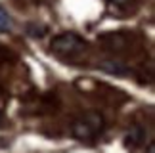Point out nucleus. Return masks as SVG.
I'll use <instances>...</instances> for the list:
<instances>
[{
  "instance_id": "nucleus-1",
  "label": "nucleus",
  "mask_w": 155,
  "mask_h": 153,
  "mask_svg": "<svg viewBox=\"0 0 155 153\" xmlns=\"http://www.w3.org/2000/svg\"><path fill=\"white\" fill-rule=\"evenodd\" d=\"M104 130V117L98 111H88L71 125V134L77 140H92Z\"/></svg>"
},
{
  "instance_id": "nucleus-2",
  "label": "nucleus",
  "mask_w": 155,
  "mask_h": 153,
  "mask_svg": "<svg viewBox=\"0 0 155 153\" xmlns=\"http://www.w3.org/2000/svg\"><path fill=\"white\" fill-rule=\"evenodd\" d=\"M50 48L54 54L61 57H75L86 50V40L77 33H61L52 40Z\"/></svg>"
},
{
  "instance_id": "nucleus-3",
  "label": "nucleus",
  "mask_w": 155,
  "mask_h": 153,
  "mask_svg": "<svg viewBox=\"0 0 155 153\" xmlns=\"http://www.w3.org/2000/svg\"><path fill=\"white\" fill-rule=\"evenodd\" d=\"M144 140H146V130H144V126L132 125V126L128 128L127 136H124V144H127L128 148H138V145L144 144Z\"/></svg>"
},
{
  "instance_id": "nucleus-4",
  "label": "nucleus",
  "mask_w": 155,
  "mask_h": 153,
  "mask_svg": "<svg viewBox=\"0 0 155 153\" xmlns=\"http://www.w3.org/2000/svg\"><path fill=\"white\" fill-rule=\"evenodd\" d=\"M98 69L109 73V75H128V67L121 61H115V60H105V61H100L98 63Z\"/></svg>"
},
{
  "instance_id": "nucleus-5",
  "label": "nucleus",
  "mask_w": 155,
  "mask_h": 153,
  "mask_svg": "<svg viewBox=\"0 0 155 153\" xmlns=\"http://www.w3.org/2000/svg\"><path fill=\"white\" fill-rule=\"evenodd\" d=\"M12 27H14V23H12V17L8 15V11L4 8H0V33H8L12 31Z\"/></svg>"
},
{
  "instance_id": "nucleus-6",
  "label": "nucleus",
  "mask_w": 155,
  "mask_h": 153,
  "mask_svg": "<svg viewBox=\"0 0 155 153\" xmlns=\"http://www.w3.org/2000/svg\"><path fill=\"white\" fill-rule=\"evenodd\" d=\"M107 2H109V6L115 11H121V14H123V11L130 10V6H132L134 0H107Z\"/></svg>"
},
{
  "instance_id": "nucleus-7",
  "label": "nucleus",
  "mask_w": 155,
  "mask_h": 153,
  "mask_svg": "<svg viewBox=\"0 0 155 153\" xmlns=\"http://www.w3.org/2000/svg\"><path fill=\"white\" fill-rule=\"evenodd\" d=\"M2 119H4V115H2V111H0V122H2Z\"/></svg>"
}]
</instances>
